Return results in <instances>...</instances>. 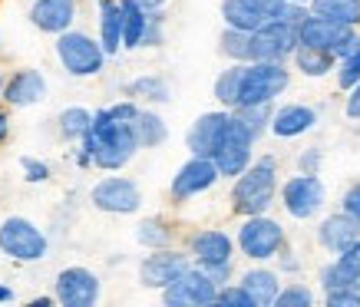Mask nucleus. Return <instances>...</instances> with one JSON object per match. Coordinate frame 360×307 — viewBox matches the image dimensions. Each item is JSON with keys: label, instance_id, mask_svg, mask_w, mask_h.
<instances>
[{"label": "nucleus", "instance_id": "obj_13", "mask_svg": "<svg viewBox=\"0 0 360 307\" xmlns=\"http://www.w3.org/2000/svg\"><path fill=\"white\" fill-rule=\"evenodd\" d=\"M297 46V30L278 20H264V27L251 33V60H278L288 63Z\"/></svg>", "mask_w": 360, "mask_h": 307}, {"label": "nucleus", "instance_id": "obj_15", "mask_svg": "<svg viewBox=\"0 0 360 307\" xmlns=\"http://www.w3.org/2000/svg\"><path fill=\"white\" fill-rule=\"evenodd\" d=\"M231 122V110H212V112H202L186 132V145L192 155H202V159H212V152L219 149L221 136L229 129Z\"/></svg>", "mask_w": 360, "mask_h": 307}, {"label": "nucleus", "instance_id": "obj_36", "mask_svg": "<svg viewBox=\"0 0 360 307\" xmlns=\"http://www.w3.org/2000/svg\"><path fill=\"white\" fill-rule=\"evenodd\" d=\"M314 304V291L304 285H281L274 307H311Z\"/></svg>", "mask_w": 360, "mask_h": 307}, {"label": "nucleus", "instance_id": "obj_16", "mask_svg": "<svg viewBox=\"0 0 360 307\" xmlns=\"http://www.w3.org/2000/svg\"><path fill=\"white\" fill-rule=\"evenodd\" d=\"M188 258H192V264H198V268L231 261V258H235V238H231L229 231H219V228L192 231V235H188Z\"/></svg>", "mask_w": 360, "mask_h": 307}, {"label": "nucleus", "instance_id": "obj_33", "mask_svg": "<svg viewBox=\"0 0 360 307\" xmlns=\"http://www.w3.org/2000/svg\"><path fill=\"white\" fill-rule=\"evenodd\" d=\"M219 50L221 56H229L231 63H251V33L225 27L219 37Z\"/></svg>", "mask_w": 360, "mask_h": 307}, {"label": "nucleus", "instance_id": "obj_14", "mask_svg": "<svg viewBox=\"0 0 360 307\" xmlns=\"http://www.w3.org/2000/svg\"><path fill=\"white\" fill-rule=\"evenodd\" d=\"M219 169H215V162L212 159H202V155H192L179 172L172 176V202H188V198L202 195V192H208V188L219 182Z\"/></svg>", "mask_w": 360, "mask_h": 307}, {"label": "nucleus", "instance_id": "obj_24", "mask_svg": "<svg viewBox=\"0 0 360 307\" xmlns=\"http://www.w3.org/2000/svg\"><path fill=\"white\" fill-rule=\"evenodd\" d=\"M291 60H295L297 73H304V77H311V79L330 77V73H334V66H338V56H334V53H328V50H317V46H304V44L295 46Z\"/></svg>", "mask_w": 360, "mask_h": 307}, {"label": "nucleus", "instance_id": "obj_38", "mask_svg": "<svg viewBox=\"0 0 360 307\" xmlns=\"http://www.w3.org/2000/svg\"><path fill=\"white\" fill-rule=\"evenodd\" d=\"M215 304H225V307H255V301H251V294L245 291V287L235 281V285H221L219 294H215Z\"/></svg>", "mask_w": 360, "mask_h": 307}, {"label": "nucleus", "instance_id": "obj_31", "mask_svg": "<svg viewBox=\"0 0 360 307\" xmlns=\"http://www.w3.org/2000/svg\"><path fill=\"white\" fill-rule=\"evenodd\" d=\"M126 96L146 99V103H169L172 99V86L162 77H136L132 83H126Z\"/></svg>", "mask_w": 360, "mask_h": 307}, {"label": "nucleus", "instance_id": "obj_25", "mask_svg": "<svg viewBox=\"0 0 360 307\" xmlns=\"http://www.w3.org/2000/svg\"><path fill=\"white\" fill-rule=\"evenodd\" d=\"M221 20H225V27H231V30H245V33H255L258 27H264V17L251 0H221Z\"/></svg>", "mask_w": 360, "mask_h": 307}, {"label": "nucleus", "instance_id": "obj_39", "mask_svg": "<svg viewBox=\"0 0 360 307\" xmlns=\"http://www.w3.org/2000/svg\"><path fill=\"white\" fill-rule=\"evenodd\" d=\"M162 11H149V20H146V30H142V44L139 46H162L165 33H162Z\"/></svg>", "mask_w": 360, "mask_h": 307}, {"label": "nucleus", "instance_id": "obj_2", "mask_svg": "<svg viewBox=\"0 0 360 307\" xmlns=\"http://www.w3.org/2000/svg\"><path fill=\"white\" fill-rule=\"evenodd\" d=\"M278 202V159L262 155L245 165V172L235 176L231 185V211L248 218V215H264Z\"/></svg>", "mask_w": 360, "mask_h": 307}, {"label": "nucleus", "instance_id": "obj_28", "mask_svg": "<svg viewBox=\"0 0 360 307\" xmlns=\"http://www.w3.org/2000/svg\"><path fill=\"white\" fill-rule=\"evenodd\" d=\"M122 11V50H136L142 44V30L149 20V11H142L136 0H120Z\"/></svg>", "mask_w": 360, "mask_h": 307}, {"label": "nucleus", "instance_id": "obj_49", "mask_svg": "<svg viewBox=\"0 0 360 307\" xmlns=\"http://www.w3.org/2000/svg\"><path fill=\"white\" fill-rule=\"evenodd\" d=\"M136 4H139L142 11H162L169 0H136Z\"/></svg>", "mask_w": 360, "mask_h": 307}, {"label": "nucleus", "instance_id": "obj_46", "mask_svg": "<svg viewBox=\"0 0 360 307\" xmlns=\"http://www.w3.org/2000/svg\"><path fill=\"white\" fill-rule=\"evenodd\" d=\"M338 261L344 264V268H347L350 275H357L360 277V238L354 244H347V248H344V252L338 254Z\"/></svg>", "mask_w": 360, "mask_h": 307}, {"label": "nucleus", "instance_id": "obj_18", "mask_svg": "<svg viewBox=\"0 0 360 307\" xmlns=\"http://www.w3.org/2000/svg\"><path fill=\"white\" fill-rule=\"evenodd\" d=\"M0 99L13 106V110H23V106H37L46 99V79L40 70H17L11 79H4V89H0Z\"/></svg>", "mask_w": 360, "mask_h": 307}, {"label": "nucleus", "instance_id": "obj_17", "mask_svg": "<svg viewBox=\"0 0 360 307\" xmlns=\"http://www.w3.org/2000/svg\"><path fill=\"white\" fill-rule=\"evenodd\" d=\"M357 30V27H344V23H334V20H324V17H314V13H307L301 27H297V44L304 46H317V50H328V53L338 56V50L344 46L350 33Z\"/></svg>", "mask_w": 360, "mask_h": 307}, {"label": "nucleus", "instance_id": "obj_10", "mask_svg": "<svg viewBox=\"0 0 360 307\" xmlns=\"http://www.w3.org/2000/svg\"><path fill=\"white\" fill-rule=\"evenodd\" d=\"M99 294H103L99 277L83 264L63 268L53 281V301L63 307H93L99 301Z\"/></svg>", "mask_w": 360, "mask_h": 307}, {"label": "nucleus", "instance_id": "obj_32", "mask_svg": "<svg viewBox=\"0 0 360 307\" xmlns=\"http://www.w3.org/2000/svg\"><path fill=\"white\" fill-rule=\"evenodd\" d=\"M89 119H93V112L83 110V106H66L60 112V136H63L66 143H79L83 136L89 132Z\"/></svg>", "mask_w": 360, "mask_h": 307}, {"label": "nucleus", "instance_id": "obj_48", "mask_svg": "<svg viewBox=\"0 0 360 307\" xmlns=\"http://www.w3.org/2000/svg\"><path fill=\"white\" fill-rule=\"evenodd\" d=\"M251 4H255V7H258V11H262L264 17H268V13H271L274 7H278V4H281V0H251Z\"/></svg>", "mask_w": 360, "mask_h": 307}, {"label": "nucleus", "instance_id": "obj_50", "mask_svg": "<svg viewBox=\"0 0 360 307\" xmlns=\"http://www.w3.org/2000/svg\"><path fill=\"white\" fill-rule=\"evenodd\" d=\"M7 136H11V116H7V112H0V143H4Z\"/></svg>", "mask_w": 360, "mask_h": 307}, {"label": "nucleus", "instance_id": "obj_42", "mask_svg": "<svg viewBox=\"0 0 360 307\" xmlns=\"http://www.w3.org/2000/svg\"><path fill=\"white\" fill-rule=\"evenodd\" d=\"M321 162H324V149L311 145V149L297 155V172H321Z\"/></svg>", "mask_w": 360, "mask_h": 307}, {"label": "nucleus", "instance_id": "obj_53", "mask_svg": "<svg viewBox=\"0 0 360 307\" xmlns=\"http://www.w3.org/2000/svg\"><path fill=\"white\" fill-rule=\"evenodd\" d=\"M291 4H307V0H291Z\"/></svg>", "mask_w": 360, "mask_h": 307}, {"label": "nucleus", "instance_id": "obj_5", "mask_svg": "<svg viewBox=\"0 0 360 307\" xmlns=\"http://www.w3.org/2000/svg\"><path fill=\"white\" fill-rule=\"evenodd\" d=\"M56 60H60V66L70 77H79V79L96 77L106 66V53H103L99 40H93L83 30H73V27L56 33Z\"/></svg>", "mask_w": 360, "mask_h": 307}, {"label": "nucleus", "instance_id": "obj_52", "mask_svg": "<svg viewBox=\"0 0 360 307\" xmlns=\"http://www.w3.org/2000/svg\"><path fill=\"white\" fill-rule=\"evenodd\" d=\"M46 304H53V297H33L30 307H46Z\"/></svg>", "mask_w": 360, "mask_h": 307}, {"label": "nucleus", "instance_id": "obj_7", "mask_svg": "<svg viewBox=\"0 0 360 307\" xmlns=\"http://www.w3.org/2000/svg\"><path fill=\"white\" fill-rule=\"evenodd\" d=\"M281 205L291 218L311 221L328 205V188L317 178V172H297L281 185Z\"/></svg>", "mask_w": 360, "mask_h": 307}, {"label": "nucleus", "instance_id": "obj_27", "mask_svg": "<svg viewBox=\"0 0 360 307\" xmlns=\"http://www.w3.org/2000/svg\"><path fill=\"white\" fill-rule=\"evenodd\" d=\"M307 11L344 27H360V0H307Z\"/></svg>", "mask_w": 360, "mask_h": 307}, {"label": "nucleus", "instance_id": "obj_19", "mask_svg": "<svg viewBox=\"0 0 360 307\" xmlns=\"http://www.w3.org/2000/svg\"><path fill=\"white\" fill-rule=\"evenodd\" d=\"M317 126V110L314 106H304V103H288V106H278L271 112V122H268V132L278 136V139H297Z\"/></svg>", "mask_w": 360, "mask_h": 307}, {"label": "nucleus", "instance_id": "obj_41", "mask_svg": "<svg viewBox=\"0 0 360 307\" xmlns=\"http://www.w3.org/2000/svg\"><path fill=\"white\" fill-rule=\"evenodd\" d=\"M20 169H23V178L33 182V185H40V182L50 178V165L40 162V159H30V155H23L20 159Z\"/></svg>", "mask_w": 360, "mask_h": 307}, {"label": "nucleus", "instance_id": "obj_6", "mask_svg": "<svg viewBox=\"0 0 360 307\" xmlns=\"http://www.w3.org/2000/svg\"><path fill=\"white\" fill-rule=\"evenodd\" d=\"M46 252H50V238L30 218L11 215V218L0 221V254H7L11 261L20 264L44 261Z\"/></svg>", "mask_w": 360, "mask_h": 307}, {"label": "nucleus", "instance_id": "obj_47", "mask_svg": "<svg viewBox=\"0 0 360 307\" xmlns=\"http://www.w3.org/2000/svg\"><path fill=\"white\" fill-rule=\"evenodd\" d=\"M344 112H347L350 122H360V83L347 89V103H344Z\"/></svg>", "mask_w": 360, "mask_h": 307}, {"label": "nucleus", "instance_id": "obj_30", "mask_svg": "<svg viewBox=\"0 0 360 307\" xmlns=\"http://www.w3.org/2000/svg\"><path fill=\"white\" fill-rule=\"evenodd\" d=\"M271 112H274V103H255V106H235L231 116L245 126V132H248L251 139H258L262 132H268Z\"/></svg>", "mask_w": 360, "mask_h": 307}, {"label": "nucleus", "instance_id": "obj_11", "mask_svg": "<svg viewBox=\"0 0 360 307\" xmlns=\"http://www.w3.org/2000/svg\"><path fill=\"white\" fill-rule=\"evenodd\" d=\"M251 149H255V139H251L248 132H245V126L231 116L219 149L212 152V162H215V169H219V176L221 178H235L238 172H245V165L251 162Z\"/></svg>", "mask_w": 360, "mask_h": 307}, {"label": "nucleus", "instance_id": "obj_3", "mask_svg": "<svg viewBox=\"0 0 360 307\" xmlns=\"http://www.w3.org/2000/svg\"><path fill=\"white\" fill-rule=\"evenodd\" d=\"M288 86H291V70H288V63H278V60H251V63H241L235 106L274 103Z\"/></svg>", "mask_w": 360, "mask_h": 307}, {"label": "nucleus", "instance_id": "obj_40", "mask_svg": "<svg viewBox=\"0 0 360 307\" xmlns=\"http://www.w3.org/2000/svg\"><path fill=\"white\" fill-rule=\"evenodd\" d=\"M328 307H360V287H334L324 291Z\"/></svg>", "mask_w": 360, "mask_h": 307}, {"label": "nucleus", "instance_id": "obj_51", "mask_svg": "<svg viewBox=\"0 0 360 307\" xmlns=\"http://www.w3.org/2000/svg\"><path fill=\"white\" fill-rule=\"evenodd\" d=\"M7 301H13V287L0 285V304H7Z\"/></svg>", "mask_w": 360, "mask_h": 307}, {"label": "nucleus", "instance_id": "obj_45", "mask_svg": "<svg viewBox=\"0 0 360 307\" xmlns=\"http://www.w3.org/2000/svg\"><path fill=\"white\" fill-rule=\"evenodd\" d=\"M202 271H205L208 277H212V281H215V285H229L231 281V275H235V264L231 261H219V264H205V268H202Z\"/></svg>", "mask_w": 360, "mask_h": 307}, {"label": "nucleus", "instance_id": "obj_20", "mask_svg": "<svg viewBox=\"0 0 360 307\" xmlns=\"http://www.w3.org/2000/svg\"><path fill=\"white\" fill-rule=\"evenodd\" d=\"M77 20V0H33L30 23L40 33H63Z\"/></svg>", "mask_w": 360, "mask_h": 307}, {"label": "nucleus", "instance_id": "obj_4", "mask_svg": "<svg viewBox=\"0 0 360 307\" xmlns=\"http://www.w3.org/2000/svg\"><path fill=\"white\" fill-rule=\"evenodd\" d=\"M288 244V235H284L281 221L268 218L264 215H248V218L238 225V235H235V248H238L248 261H271L274 254Z\"/></svg>", "mask_w": 360, "mask_h": 307}, {"label": "nucleus", "instance_id": "obj_37", "mask_svg": "<svg viewBox=\"0 0 360 307\" xmlns=\"http://www.w3.org/2000/svg\"><path fill=\"white\" fill-rule=\"evenodd\" d=\"M334 73H338V86L340 89H350L354 83H360V46L354 53L340 56L338 66H334Z\"/></svg>", "mask_w": 360, "mask_h": 307}, {"label": "nucleus", "instance_id": "obj_9", "mask_svg": "<svg viewBox=\"0 0 360 307\" xmlns=\"http://www.w3.org/2000/svg\"><path fill=\"white\" fill-rule=\"evenodd\" d=\"M89 202H93V209L106 211V215H136L142 209V192L132 178L106 176L93 185Z\"/></svg>", "mask_w": 360, "mask_h": 307}, {"label": "nucleus", "instance_id": "obj_22", "mask_svg": "<svg viewBox=\"0 0 360 307\" xmlns=\"http://www.w3.org/2000/svg\"><path fill=\"white\" fill-rule=\"evenodd\" d=\"M238 285L251 294L255 307H271L278 291H281V275L271 271V268H248V271L241 275Z\"/></svg>", "mask_w": 360, "mask_h": 307}, {"label": "nucleus", "instance_id": "obj_26", "mask_svg": "<svg viewBox=\"0 0 360 307\" xmlns=\"http://www.w3.org/2000/svg\"><path fill=\"white\" fill-rule=\"evenodd\" d=\"M132 132H136L139 149H155V145H162L169 139V126H165L162 116L153 110H142V106L136 112V119H132Z\"/></svg>", "mask_w": 360, "mask_h": 307}, {"label": "nucleus", "instance_id": "obj_12", "mask_svg": "<svg viewBox=\"0 0 360 307\" xmlns=\"http://www.w3.org/2000/svg\"><path fill=\"white\" fill-rule=\"evenodd\" d=\"M192 258L188 252H179V248H153V254H146L139 264V285L149 287V291H162L165 285H172L175 277L186 271Z\"/></svg>", "mask_w": 360, "mask_h": 307}, {"label": "nucleus", "instance_id": "obj_29", "mask_svg": "<svg viewBox=\"0 0 360 307\" xmlns=\"http://www.w3.org/2000/svg\"><path fill=\"white\" fill-rule=\"evenodd\" d=\"M172 238H175V228L169 225L165 218H142L139 225H136V242L142 244V248H169L172 244Z\"/></svg>", "mask_w": 360, "mask_h": 307}, {"label": "nucleus", "instance_id": "obj_23", "mask_svg": "<svg viewBox=\"0 0 360 307\" xmlns=\"http://www.w3.org/2000/svg\"><path fill=\"white\" fill-rule=\"evenodd\" d=\"M99 46L106 56L122 50V11L120 0H99Z\"/></svg>", "mask_w": 360, "mask_h": 307}, {"label": "nucleus", "instance_id": "obj_35", "mask_svg": "<svg viewBox=\"0 0 360 307\" xmlns=\"http://www.w3.org/2000/svg\"><path fill=\"white\" fill-rule=\"evenodd\" d=\"M321 287H324V291H334V287H360V277L350 275L340 261H334V264H324V268H321Z\"/></svg>", "mask_w": 360, "mask_h": 307}, {"label": "nucleus", "instance_id": "obj_54", "mask_svg": "<svg viewBox=\"0 0 360 307\" xmlns=\"http://www.w3.org/2000/svg\"><path fill=\"white\" fill-rule=\"evenodd\" d=\"M0 89H4V77H0Z\"/></svg>", "mask_w": 360, "mask_h": 307}, {"label": "nucleus", "instance_id": "obj_21", "mask_svg": "<svg viewBox=\"0 0 360 307\" xmlns=\"http://www.w3.org/2000/svg\"><path fill=\"white\" fill-rule=\"evenodd\" d=\"M360 238V221L344 215V211H334V215H324L317 221V244L330 254H340L347 244H354Z\"/></svg>", "mask_w": 360, "mask_h": 307}, {"label": "nucleus", "instance_id": "obj_43", "mask_svg": "<svg viewBox=\"0 0 360 307\" xmlns=\"http://www.w3.org/2000/svg\"><path fill=\"white\" fill-rule=\"evenodd\" d=\"M340 211L360 221V182H354V185L344 192V198H340Z\"/></svg>", "mask_w": 360, "mask_h": 307}, {"label": "nucleus", "instance_id": "obj_8", "mask_svg": "<svg viewBox=\"0 0 360 307\" xmlns=\"http://www.w3.org/2000/svg\"><path fill=\"white\" fill-rule=\"evenodd\" d=\"M215 294H219V285L198 264H188L172 285L162 287V301L169 307H208L215 304Z\"/></svg>", "mask_w": 360, "mask_h": 307}, {"label": "nucleus", "instance_id": "obj_34", "mask_svg": "<svg viewBox=\"0 0 360 307\" xmlns=\"http://www.w3.org/2000/svg\"><path fill=\"white\" fill-rule=\"evenodd\" d=\"M238 79H241V63H231L229 70H221L215 86H212V96L221 103V110H235V99H238Z\"/></svg>", "mask_w": 360, "mask_h": 307}, {"label": "nucleus", "instance_id": "obj_1", "mask_svg": "<svg viewBox=\"0 0 360 307\" xmlns=\"http://www.w3.org/2000/svg\"><path fill=\"white\" fill-rule=\"evenodd\" d=\"M79 152H86L96 169L103 172H120L122 165L132 162V155L139 152L136 132H132V119H122L110 106L93 112L89 119V132L79 139Z\"/></svg>", "mask_w": 360, "mask_h": 307}, {"label": "nucleus", "instance_id": "obj_44", "mask_svg": "<svg viewBox=\"0 0 360 307\" xmlns=\"http://www.w3.org/2000/svg\"><path fill=\"white\" fill-rule=\"evenodd\" d=\"M274 258H278V275H297V271H301V258H297L288 244H284Z\"/></svg>", "mask_w": 360, "mask_h": 307}]
</instances>
